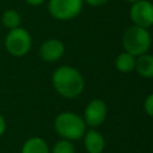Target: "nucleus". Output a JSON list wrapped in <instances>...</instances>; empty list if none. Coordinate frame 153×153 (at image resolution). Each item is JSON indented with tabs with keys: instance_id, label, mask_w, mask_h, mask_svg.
Segmentation results:
<instances>
[{
	"instance_id": "nucleus-10",
	"label": "nucleus",
	"mask_w": 153,
	"mask_h": 153,
	"mask_svg": "<svg viewBox=\"0 0 153 153\" xmlns=\"http://www.w3.org/2000/svg\"><path fill=\"white\" fill-rule=\"evenodd\" d=\"M135 71L140 76L146 79H152L153 78V55H149L146 53L140 56H136Z\"/></svg>"
},
{
	"instance_id": "nucleus-16",
	"label": "nucleus",
	"mask_w": 153,
	"mask_h": 153,
	"mask_svg": "<svg viewBox=\"0 0 153 153\" xmlns=\"http://www.w3.org/2000/svg\"><path fill=\"white\" fill-rule=\"evenodd\" d=\"M82 1L86 2L87 5H90V6H94V7H97V6H102V5H104V4L108 2V0H82Z\"/></svg>"
},
{
	"instance_id": "nucleus-5",
	"label": "nucleus",
	"mask_w": 153,
	"mask_h": 153,
	"mask_svg": "<svg viewBox=\"0 0 153 153\" xmlns=\"http://www.w3.org/2000/svg\"><path fill=\"white\" fill-rule=\"evenodd\" d=\"M82 0H49L48 11L50 16L61 22L76 18L82 11Z\"/></svg>"
},
{
	"instance_id": "nucleus-17",
	"label": "nucleus",
	"mask_w": 153,
	"mask_h": 153,
	"mask_svg": "<svg viewBox=\"0 0 153 153\" xmlns=\"http://www.w3.org/2000/svg\"><path fill=\"white\" fill-rule=\"evenodd\" d=\"M5 130H6V121H5L4 116L0 114V136L5 133Z\"/></svg>"
},
{
	"instance_id": "nucleus-14",
	"label": "nucleus",
	"mask_w": 153,
	"mask_h": 153,
	"mask_svg": "<svg viewBox=\"0 0 153 153\" xmlns=\"http://www.w3.org/2000/svg\"><path fill=\"white\" fill-rule=\"evenodd\" d=\"M53 153H75V148H74L72 141L62 139L54 145Z\"/></svg>"
},
{
	"instance_id": "nucleus-8",
	"label": "nucleus",
	"mask_w": 153,
	"mask_h": 153,
	"mask_svg": "<svg viewBox=\"0 0 153 153\" xmlns=\"http://www.w3.org/2000/svg\"><path fill=\"white\" fill-rule=\"evenodd\" d=\"M39 57L45 62H55L65 54V44L57 38L44 41L39 47Z\"/></svg>"
},
{
	"instance_id": "nucleus-15",
	"label": "nucleus",
	"mask_w": 153,
	"mask_h": 153,
	"mask_svg": "<svg viewBox=\"0 0 153 153\" xmlns=\"http://www.w3.org/2000/svg\"><path fill=\"white\" fill-rule=\"evenodd\" d=\"M143 110L148 116L153 117V92L146 97L143 102Z\"/></svg>"
},
{
	"instance_id": "nucleus-2",
	"label": "nucleus",
	"mask_w": 153,
	"mask_h": 153,
	"mask_svg": "<svg viewBox=\"0 0 153 153\" xmlns=\"http://www.w3.org/2000/svg\"><path fill=\"white\" fill-rule=\"evenodd\" d=\"M55 131L66 140L75 141L82 139L86 133V123L82 117L74 112H61L54 121Z\"/></svg>"
},
{
	"instance_id": "nucleus-6",
	"label": "nucleus",
	"mask_w": 153,
	"mask_h": 153,
	"mask_svg": "<svg viewBox=\"0 0 153 153\" xmlns=\"http://www.w3.org/2000/svg\"><path fill=\"white\" fill-rule=\"evenodd\" d=\"M133 25L148 29L153 25V4L147 0H139L131 4L129 11Z\"/></svg>"
},
{
	"instance_id": "nucleus-1",
	"label": "nucleus",
	"mask_w": 153,
	"mask_h": 153,
	"mask_svg": "<svg viewBox=\"0 0 153 153\" xmlns=\"http://www.w3.org/2000/svg\"><path fill=\"white\" fill-rule=\"evenodd\" d=\"M55 91L63 98H75L80 96L85 87L82 74L72 66H61L51 75Z\"/></svg>"
},
{
	"instance_id": "nucleus-7",
	"label": "nucleus",
	"mask_w": 153,
	"mask_h": 153,
	"mask_svg": "<svg viewBox=\"0 0 153 153\" xmlns=\"http://www.w3.org/2000/svg\"><path fill=\"white\" fill-rule=\"evenodd\" d=\"M106 115H108V108L105 102H103L102 99H92L86 105L82 118L86 126L96 128L105 121Z\"/></svg>"
},
{
	"instance_id": "nucleus-4",
	"label": "nucleus",
	"mask_w": 153,
	"mask_h": 153,
	"mask_svg": "<svg viewBox=\"0 0 153 153\" xmlns=\"http://www.w3.org/2000/svg\"><path fill=\"white\" fill-rule=\"evenodd\" d=\"M32 47V38L30 32L19 26L12 30H8L5 37V48L7 53L14 57L25 56Z\"/></svg>"
},
{
	"instance_id": "nucleus-11",
	"label": "nucleus",
	"mask_w": 153,
	"mask_h": 153,
	"mask_svg": "<svg viewBox=\"0 0 153 153\" xmlns=\"http://www.w3.org/2000/svg\"><path fill=\"white\" fill-rule=\"evenodd\" d=\"M135 60L136 57L127 51H123L117 55L115 60V67L121 73H130L135 69Z\"/></svg>"
},
{
	"instance_id": "nucleus-3",
	"label": "nucleus",
	"mask_w": 153,
	"mask_h": 153,
	"mask_svg": "<svg viewBox=\"0 0 153 153\" xmlns=\"http://www.w3.org/2000/svg\"><path fill=\"white\" fill-rule=\"evenodd\" d=\"M151 43L152 38L149 31L136 25L129 26L122 37V45L124 51L134 55L135 57L146 54L151 47Z\"/></svg>"
},
{
	"instance_id": "nucleus-19",
	"label": "nucleus",
	"mask_w": 153,
	"mask_h": 153,
	"mask_svg": "<svg viewBox=\"0 0 153 153\" xmlns=\"http://www.w3.org/2000/svg\"><path fill=\"white\" fill-rule=\"evenodd\" d=\"M127 2H130V4H134V2H136V1H139V0H126Z\"/></svg>"
},
{
	"instance_id": "nucleus-12",
	"label": "nucleus",
	"mask_w": 153,
	"mask_h": 153,
	"mask_svg": "<svg viewBox=\"0 0 153 153\" xmlns=\"http://www.w3.org/2000/svg\"><path fill=\"white\" fill-rule=\"evenodd\" d=\"M22 153H49V147L42 137L33 136L25 141Z\"/></svg>"
},
{
	"instance_id": "nucleus-13",
	"label": "nucleus",
	"mask_w": 153,
	"mask_h": 153,
	"mask_svg": "<svg viewBox=\"0 0 153 153\" xmlns=\"http://www.w3.org/2000/svg\"><path fill=\"white\" fill-rule=\"evenodd\" d=\"M20 23H22V17H20L18 11H16L13 8H8V10L2 12V14H1V24L6 29L12 30V29L19 27Z\"/></svg>"
},
{
	"instance_id": "nucleus-18",
	"label": "nucleus",
	"mask_w": 153,
	"mask_h": 153,
	"mask_svg": "<svg viewBox=\"0 0 153 153\" xmlns=\"http://www.w3.org/2000/svg\"><path fill=\"white\" fill-rule=\"evenodd\" d=\"M24 1L31 6H39V5L45 2V0H24Z\"/></svg>"
},
{
	"instance_id": "nucleus-9",
	"label": "nucleus",
	"mask_w": 153,
	"mask_h": 153,
	"mask_svg": "<svg viewBox=\"0 0 153 153\" xmlns=\"http://www.w3.org/2000/svg\"><path fill=\"white\" fill-rule=\"evenodd\" d=\"M82 139L87 153H102L105 148V139L96 129L87 130L82 136Z\"/></svg>"
}]
</instances>
